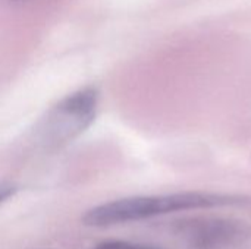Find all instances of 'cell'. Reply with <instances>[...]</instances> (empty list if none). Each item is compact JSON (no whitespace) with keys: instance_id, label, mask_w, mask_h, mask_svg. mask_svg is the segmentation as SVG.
<instances>
[{"instance_id":"cell-3","label":"cell","mask_w":251,"mask_h":249,"mask_svg":"<svg viewBox=\"0 0 251 249\" xmlns=\"http://www.w3.org/2000/svg\"><path fill=\"white\" fill-rule=\"evenodd\" d=\"M94 249H156L147 245H140V244H132V242H125V241H107L100 244Z\"/></svg>"},{"instance_id":"cell-5","label":"cell","mask_w":251,"mask_h":249,"mask_svg":"<svg viewBox=\"0 0 251 249\" xmlns=\"http://www.w3.org/2000/svg\"><path fill=\"white\" fill-rule=\"evenodd\" d=\"M12 1H22V0H12Z\"/></svg>"},{"instance_id":"cell-4","label":"cell","mask_w":251,"mask_h":249,"mask_svg":"<svg viewBox=\"0 0 251 249\" xmlns=\"http://www.w3.org/2000/svg\"><path fill=\"white\" fill-rule=\"evenodd\" d=\"M13 192H15V188L12 186H0V204L4 200H7L10 195H13Z\"/></svg>"},{"instance_id":"cell-2","label":"cell","mask_w":251,"mask_h":249,"mask_svg":"<svg viewBox=\"0 0 251 249\" xmlns=\"http://www.w3.org/2000/svg\"><path fill=\"white\" fill-rule=\"evenodd\" d=\"M99 106V92L96 88L79 90L54 107L40 120L35 136L44 144L59 145L82 134L96 119Z\"/></svg>"},{"instance_id":"cell-1","label":"cell","mask_w":251,"mask_h":249,"mask_svg":"<svg viewBox=\"0 0 251 249\" xmlns=\"http://www.w3.org/2000/svg\"><path fill=\"white\" fill-rule=\"evenodd\" d=\"M231 203V200L221 195L184 192L169 195H151V197H132L110 201L91 208L84 216V223L94 227L113 226L128 222L144 220L156 216H163L176 211L207 208Z\"/></svg>"}]
</instances>
